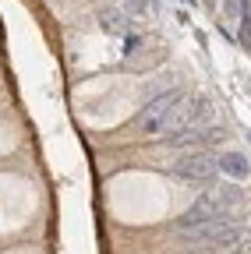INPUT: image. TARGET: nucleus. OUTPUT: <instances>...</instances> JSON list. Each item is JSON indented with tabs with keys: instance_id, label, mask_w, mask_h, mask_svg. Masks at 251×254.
<instances>
[{
	"instance_id": "obj_1",
	"label": "nucleus",
	"mask_w": 251,
	"mask_h": 254,
	"mask_svg": "<svg viewBox=\"0 0 251 254\" xmlns=\"http://www.w3.org/2000/svg\"><path fill=\"white\" fill-rule=\"evenodd\" d=\"M184 88H167L163 95H156V99L142 110L138 117V127H142V134H160V131H173L177 127V113L184 106Z\"/></svg>"
},
{
	"instance_id": "obj_2",
	"label": "nucleus",
	"mask_w": 251,
	"mask_h": 254,
	"mask_svg": "<svg viewBox=\"0 0 251 254\" xmlns=\"http://www.w3.org/2000/svg\"><path fill=\"white\" fill-rule=\"evenodd\" d=\"M187 244H198V247H212V251H227L241 240V226L230 222V215L223 219H212V222H202L195 230H180Z\"/></svg>"
},
{
	"instance_id": "obj_3",
	"label": "nucleus",
	"mask_w": 251,
	"mask_h": 254,
	"mask_svg": "<svg viewBox=\"0 0 251 254\" xmlns=\"http://www.w3.org/2000/svg\"><path fill=\"white\" fill-rule=\"evenodd\" d=\"M223 215H230L227 212V198L223 194H205V198H198L191 208L177 219V230H195V226H202V222L223 219Z\"/></svg>"
},
{
	"instance_id": "obj_4",
	"label": "nucleus",
	"mask_w": 251,
	"mask_h": 254,
	"mask_svg": "<svg viewBox=\"0 0 251 254\" xmlns=\"http://www.w3.org/2000/svg\"><path fill=\"white\" fill-rule=\"evenodd\" d=\"M227 134L219 131V127H202V124H184V127H173V134L167 138L170 148H202L209 141H223Z\"/></svg>"
},
{
	"instance_id": "obj_5",
	"label": "nucleus",
	"mask_w": 251,
	"mask_h": 254,
	"mask_svg": "<svg viewBox=\"0 0 251 254\" xmlns=\"http://www.w3.org/2000/svg\"><path fill=\"white\" fill-rule=\"evenodd\" d=\"M173 173L180 180H212L216 177V159L198 152V148H191V152L184 148V155L173 159Z\"/></svg>"
},
{
	"instance_id": "obj_6",
	"label": "nucleus",
	"mask_w": 251,
	"mask_h": 254,
	"mask_svg": "<svg viewBox=\"0 0 251 254\" xmlns=\"http://www.w3.org/2000/svg\"><path fill=\"white\" fill-rule=\"evenodd\" d=\"M216 170H223V173L234 177V180H248V155H241V152H227V155H219V159H216Z\"/></svg>"
},
{
	"instance_id": "obj_7",
	"label": "nucleus",
	"mask_w": 251,
	"mask_h": 254,
	"mask_svg": "<svg viewBox=\"0 0 251 254\" xmlns=\"http://www.w3.org/2000/svg\"><path fill=\"white\" fill-rule=\"evenodd\" d=\"M138 46H142V39H138V36H128V39H124V53H135Z\"/></svg>"
},
{
	"instance_id": "obj_8",
	"label": "nucleus",
	"mask_w": 251,
	"mask_h": 254,
	"mask_svg": "<svg viewBox=\"0 0 251 254\" xmlns=\"http://www.w3.org/2000/svg\"><path fill=\"white\" fill-rule=\"evenodd\" d=\"M187 4H191V0H187Z\"/></svg>"
}]
</instances>
